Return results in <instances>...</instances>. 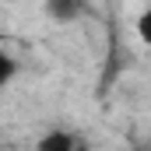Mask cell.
Instances as JSON below:
<instances>
[{"label":"cell","mask_w":151,"mask_h":151,"mask_svg":"<svg viewBox=\"0 0 151 151\" xmlns=\"http://www.w3.org/2000/svg\"><path fill=\"white\" fill-rule=\"evenodd\" d=\"M46 11L56 21H77L88 11V0H46Z\"/></svg>","instance_id":"2"},{"label":"cell","mask_w":151,"mask_h":151,"mask_svg":"<svg viewBox=\"0 0 151 151\" xmlns=\"http://www.w3.org/2000/svg\"><path fill=\"white\" fill-rule=\"evenodd\" d=\"M137 39L151 46V4L141 11V14H137Z\"/></svg>","instance_id":"3"},{"label":"cell","mask_w":151,"mask_h":151,"mask_svg":"<svg viewBox=\"0 0 151 151\" xmlns=\"http://www.w3.org/2000/svg\"><path fill=\"white\" fill-rule=\"evenodd\" d=\"M39 151H84V144H81V137L70 134V130H49L39 141Z\"/></svg>","instance_id":"1"},{"label":"cell","mask_w":151,"mask_h":151,"mask_svg":"<svg viewBox=\"0 0 151 151\" xmlns=\"http://www.w3.org/2000/svg\"><path fill=\"white\" fill-rule=\"evenodd\" d=\"M134 151H151V148H134Z\"/></svg>","instance_id":"4"}]
</instances>
